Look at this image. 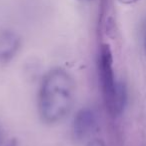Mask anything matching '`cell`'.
I'll use <instances>...</instances> for the list:
<instances>
[{"mask_svg":"<svg viewBox=\"0 0 146 146\" xmlns=\"http://www.w3.org/2000/svg\"><path fill=\"white\" fill-rule=\"evenodd\" d=\"M76 98V82L62 67H54L43 76L37 94V110L47 125H56L70 114Z\"/></svg>","mask_w":146,"mask_h":146,"instance_id":"1","label":"cell"},{"mask_svg":"<svg viewBox=\"0 0 146 146\" xmlns=\"http://www.w3.org/2000/svg\"><path fill=\"white\" fill-rule=\"evenodd\" d=\"M98 73L104 103L112 115H119L124 109L126 102V91L124 85L115 78L113 68V56L108 44L100 48L98 58Z\"/></svg>","mask_w":146,"mask_h":146,"instance_id":"2","label":"cell"},{"mask_svg":"<svg viewBox=\"0 0 146 146\" xmlns=\"http://www.w3.org/2000/svg\"><path fill=\"white\" fill-rule=\"evenodd\" d=\"M99 120L96 111L91 107H82L75 114L72 121L71 132L74 140L78 142L89 141L98 128Z\"/></svg>","mask_w":146,"mask_h":146,"instance_id":"3","label":"cell"},{"mask_svg":"<svg viewBox=\"0 0 146 146\" xmlns=\"http://www.w3.org/2000/svg\"><path fill=\"white\" fill-rule=\"evenodd\" d=\"M21 48V38L16 32H0V64H7L17 56Z\"/></svg>","mask_w":146,"mask_h":146,"instance_id":"4","label":"cell"},{"mask_svg":"<svg viewBox=\"0 0 146 146\" xmlns=\"http://www.w3.org/2000/svg\"><path fill=\"white\" fill-rule=\"evenodd\" d=\"M86 146H106V144L99 138H93L86 143Z\"/></svg>","mask_w":146,"mask_h":146,"instance_id":"5","label":"cell"},{"mask_svg":"<svg viewBox=\"0 0 146 146\" xmlns=\"http://www.w3.org/2000/svg\"><path fill=\"white\" fill-rule=\"evenodd\" d=\"M119 1L122 4H133V3H135L138 0H119Z\"/></svg>","mask_w":146,"mask_h":146,"instance_id":"6","label":"cell"},{"mask_svg":"<svg viewBox=\"0 0 146 146\" xmlns=\"http://www.w3.org/2000/svg\"><path fill=\"white\" fill-rule=\"evenodd\" d=\"M80 2H89V1H92V0H78Z\"/></svg>","mask_w":146,"mask_h":146,"instance_id":"7","label":"cell"},{"mask_svg":"<svg viewBox=\"0 0 146 146\" xmlns=\"http://www.w3.org/2000/svg\"><path fill=\"white\" fill-rule=\"evenodd\" d=\"M1 142H2V135H1V131H0V145H1Z\"/></svg>","mask_w":146,"mask_h":146,"instance_id":"8","label":"cell"}]
</instances>
